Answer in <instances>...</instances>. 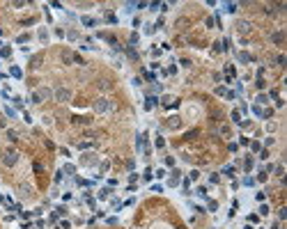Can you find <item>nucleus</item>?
<instances>
[{
  "label": "nucleus",
  "mask_w": 287,
  "mask_h": 229,
  "mask_svg": "<svg viewBox=\"0 0 287 229\" xmlns=\"http://www.w3.org/2000/svg\"><path fill=\"white\" fill-rule=\"evenodd\" d=\"M92 108H94L96 114H108V112L115 110V103L110 101V99H106V96H99L94 103H92Z\"/></svg>",
  "instance_id": "1"
},
{
  "label": "nucleus",
  "mask_w": 287,
  "mask_h": 229,
  "mask_svg": "<svg viewBox=\"0 0 287 229\" xmlns=\"http://www.w3.org/2000/svg\"><path fill=\"white\" fill-rule=\"evenodd\" d=\"M48 99H53V92L48 87H39V89H35V92L30 94V101H32V103H44V101H48Z\"/></svg>",
  "instance_id": "2"
},
{
  "label": "nucleus",
  "mask_w": 287,
  "mask_h": 229,
  "mask_svg": "<svg viewBox=\"0 0 287 229\" xmlns=\"http://www.w3.org/2000/svg\"><path fill=\"white\" fill-rule=\"evenodd\" d=\"M53 99H55V101H60V103H69V101H71V89L58 87L55 92H53Z\"/></svg>",
  "instance_id": "3"
},
{
  "label": "nucleus",
  "mask_w": 287,
  "mask_h": 229,
  "mask_svg": "<svg viewBox=\"0 0 287 229\" xmlns=\"http://www.w3.org/2000/svg\"><path fill=\"white\" fill-rule=\"evenodd\" d=\"M2 163H5L7 167L16 165V163H18V154H16V151H5V156H2Z\"/></svg>",
  "instance_id": "4"
},
{
  "label": "nucleus",
  "mask_w": 287,
  "mask_h": 229,
  "mask_svg": "<svg viewBox=\"0 0 287 229\" xmlns=\"http://www.w3.org/2000/svg\"><path fill=\"white\" fill-rule=\"evenodd\" d=\"M237 30L241 32V35H248L253 30V25H250V21H237Z\"/></svg>",
  "instance_id": "5"
},
{
  "label": "nucleus",
  "mask_w": 287,
  "mask_h": 229,
  "mask_svg": "<svg viewBox=\"0 0 287 229\" xmlns=\"http://www.w3.org/2000/svg\"><path fill=\"white\" fill-rule=\"evenodd\" d=\"M18 193H21V197H32V188L30 186H21Z\"/></svg>",
  "instance_id": "6"
},
{
  "label": "nucleus",
  "mask_w": 287,
  "mask_h": 229,
  "mask_svg": "<svg viewBox=\"0 0 287 229\" xmlns=\"http://www.w3.org/2000/svg\"><path fill=\"white\" fill-rule=\"evenodd\" d=\"M168 126H170V128H179V126H182V119H179V117H170V119H168Z\"/></svg>",
  "instance_id": "7"
},
{
  "label": "nucleus",
  "mask_w": 287,
  "mask_h": 229,
  "mask_svg": "<svg viewBox=\"0 0 287 229\" xmlns=\"http://www.w3.org/2000/svg\"><path fill=\"white\" fill-rule=\"evenodd\" d=\"M80 163H83V165H94L96 158L92 156V154H87V156H83V158H80Z\"/></svg>",
  "instance_id": "8"
},
{
  "label": "nucleus",
  "mask_w": 287,
  "mask_h": 229,
  "mask_svg": "<svg viewBox=\"0 0 287 229\" xmlns=\"http://www.w3.org/2000/svg\"><path fill=\"white\" fill-rule=\"evenodd\" d=\"M283 39H285L283 32H273V35H271V41H273V44H283Z\"/></svg>",
  "instance_id": "9"
},
{
  "label": "nucleus",
  "mask_w": 287,
  "mask_h": 229,
  "mask_svg": "<svg viewBox=\"0 0 287 229\" xmlns=\"http://www.w3.org/2000/svg\"><path fill=\"white\" fill-rule=\"evenodd\" d=\"M154 106H158V99H156V96H149L147 103H145V108H147V110H152Z\"/></svg>",
  "instance_id": "10"
},
{
  "label": "nucleus",
  "mask_w": 287,
  "mask_h": 229,
  "mask_svg": "<svg viewBox=\"0 0 287 229\" xmlns=\"http://www.w3.org/2000/svg\"><path fill=\"white\" fill-rule=\"evenodd\" d=\"M71 122H74V124H90V119H87V117H78V114H76V117H71Z\"/></svg>",
  "instance_id": "11"
},
{
  "label": "nucleus",
  "mask_w": 287,
  "mask_h": 229,
  "mask_svg": "<svg viewBox=\"0 0 287 229\" xmlns=\"http://www.w3.org/2000/svg\"><path fill=\"white\" fill-rule=\"evenodd\" d=\"M237 7H239L237 2H227V5H225V12H230V14H234V12H237Z\"/></svg>",
  "instance_id": "12"
},
{
  "label": "nucleus",
  "mask_w": 287,
  "mask_h": 229,
  "mask_svg": "<svg viewBox=\"0 0 287 229\" xmlns=\"http://www.w3.org/2000/svg\"><path fill=\"white\" fill-rule=\"evenodd\" d=\"M177 183H179V172L175 170V172H172V176H170V186H177Z\"/></svg>",
  "instance_id": "13"
},
{
  "label": "nucleus",
  "mask_w": 287,
  "mask_h": 229,
  "mask_svg": "<svg viewBox=\"0 0 287 229\" xmlns=\"http://www.w3.org/2000/svg\"><path fill=\"white\" fill-rule=\"evenodd\" d=\"M223 174H225V176H230V179H232V176H234V167H232V165H227V167L223 170Z\"/></svg>",
  "instance_id": "14"
},
{
  "label": "nucleus",
  "mask_w": 287,
  "mask_h": 229,
  "mask_svg": "<svg viewBox=\"0 0 287 229\" xmlns=\"http://www.w3.org/2000/svg\"><path fill=\"white\" fill-rule=\"evenodd\" d=\"M96 87H101V89H110V83H108V80H99V83H96Z\"/></svg>",
  "instance_id": "15"
},
{
  "label": "nucleus",
  "mask_w": 287,
  "mask_h": 229,
  "mask_svg": "<svg viewBox=\"0 0 287 229\" xmlns=\"http://www.w3.org/2000/svg\"><path fill=\"white\" fill-rule=\"evenodd\" d=\"M80 21H83L85 25H96V21H94V18H90V16H83Z\"/></svg>",
  "instance_id": "16"
},
{
  "label": "nucleus",
  "mask_w": 287,
  "mask_h": 229,
  "mask_svg": "<svg viewBox=\"0 0 287 229\" xmlns=\"http://www.w3.org/2000/svg\"><path fill=\"white\" fill-rule=\"evenodd\" d=\"M7 138H9V140H18V133L14 131V128H9V131H7Z\"/></svg>",
  "instance_id": "17"
},
{
  "label": "nucleus",
  "mask_w": 287,
  "mask_h": 229,
  "mask_svg": "<svg viewBox=\"0 0 287 229\" xmlns=\"http://www.w3.org/2000/svg\"><path fill=\"white\" fill-rule=\"evenodd\" d=\"M90 147H94V142H78V149H90Z\"/></svg>",
  "instance_id": "18"
},
{
  "label": "nucleus",
  "mask_w": 287,
  "mask_h": 229,
  "mask_svg": "<svg viewBox=\"0 0 287 229\" xmlns=\"http://www.w3.org/2000/svg\"><path fill=\"white\" fill-rule=\"evenodd\" d=\"M12 76H14V78H21L23 73H21V69H18V67H12Z\"/></svg>",
  "instance_id": "19"
},
{
  "label": "nucleus",
  "mask_w": 287,
  "mask_h": 229,
  "mask_svg": "<svg viewBox=\"0 0 287 229\" xmlns=\"http://www.w3.org/2000/svg\"><path fill=\"white\" fill-rule=\"evenodd\" d=\"M239 62H250V55L248 53H239Z\"/></svg>",
  "instance_id": "20"
},
{
  "label": "nucleus",
  "mask_w": 287,
  "mask_h": 229,
  "mask_svg": "<svg viewBox=\"0 0 287 229\" xmlns=\"http://www.w3.org/2000/svg\"><path fill=\"white\" fill-rule=\"evenodd\" d=\"M257 103H269V96H267V94H260V96H257Z\"/></svg>",
  "instance_id": "21"
},
{
  "label": "nucleus",
  "mask_w": 287,
  "mask_h": 229,
  "mask_svg": "<svg viewBox=\"0 0 287 229\" xmlns=\"http://www.w3.org/2000/svg\"><path fill=\"white\" fill-rule=\"evenodd\" d=\"M99 170H101V172H108V170H110V163H108V160H104V163H101V167H99Z\"/></svg>",
  "instance_id": "22"
},
{
  "label": "nucleus",
  "mask_w": 287,
  "mask_h": 229,
  "mask_svg": "<svg viewBox=\"0 0 287 229\" xmlns=\"http://www.w3.org/2000/svg\"><path fill=\"white\" fill-rule=\"evenodd\" d=\"M216 94H218V96H225L227 89H225V87H216Z\"/></svg>",
  "instance_id": "23"
},
{
  "label": "nucleus",
  "mask_w": 287,
  "mask_h": 229,
  "mask_svg": "<svg viewBox=\"0 0 287 229\" xmlns=\"http://www.w3.org/2000/svg\"><path fill=\"white\" fill-rule=\"evenodd\" d=\"M64 172H67V174H74V172H76V167H74V165H64Z\"/></svg>",
  "instance_id": "24"
},
{
  "label": "nucleus",
  "mask_w": 287,
  "mask_h": 229,
  "mask_svg": "<svg viewBox=\"0 0 287 229\" xmlns=\"http://www.w3.org/2000/svg\"><path fill=\"white\" fill-rule=\"evenodd\" d=\"M232 122H237V124H241V117H239V112H237V110H234V112H232Z\"/></svg>",
  "instance_id": "25"
},
{
  "label": "nucleus",
  "mask_w": 287,
  "mask_h": 229,
  "mask_svg": "<svg viewBox=\"0 0 287 229\" xmlns=\"http://www.w3.org/2000/svg\"><path fill=\"white\" fill-rule=\"evenodd\" d=\"M108 195H110V190H108V188H104V190H101V193H99V197H101V199H106V197H108Z\"/></svg>",
  "instance_id": "26"
},
{
  "label": "nucleus",
  "mask_w": 287,
  "mask_h": 229,
  "mask_svg": "<svg viewBox=\"0 0 287 229\" xmlns=\"http://www.w3.org/2000/svg\"><path fill=\"white\" fill-rule=\"evenodd\" d=\"M278 218H280V220H285V218H287V209H280V211H278Z\"/></svg>",
  "instance_id": "27"
},
{
  "label": "nucleus",
  "mask_w": 287,
  "mask_h": 229,
  "mask_svg": "<svg viewBox=\"0 0 287 229\" xmlns=\"http://www.w3.org/2000/svg\"><path fill=\"white\" fill-rule=\"evenodd\" d=\"M129 57H131V60H138V53H136L133 48H129Z\"/></svg>",
  "instance_id": "28"
},
{
  "label": "nucleus",
  "mask_w": 287,
  "mask_h": 229,
  "mask_svg": "<svg viewBox=\"0 0 287 229\" xmlns=\"http://www.w3.org/2000/svg\"><path fill=\"white\" fill-rule=\"evenodd\" d=\"M267 213H269V206H267V204H264V206H260V215H267Z\"/></svg>",
  "instance_id": "29"
},
{
  "label": "nucleus",
  "mask_w": 287,
  "mask_h": 229,
  "mask_svg": "<svg viewBox=\"0 0 287 229\" xmlns=\"http://www.w3.org/2000/svg\"><path fill=\"white\" fill-rule=\"evenodd\" d=\"M244 183H246V186H253V183H255V179H253V176H246Z\"/></svg>",
  "instance_id": "30"
},
{
  "label": "nucleus",
  "mask_w": 287,
  "mask_h": 229,
  "mask_svg": "<svg viewBox=\"0 0 287 229\" xmlns=\"http://www.w3.org/2000/svg\"><path fill=\"white\" fill-rule=\"evenodd\" d=\"M255 85H257L260 89H264V85H267V83H264V78H257V83H255Z\"/></svg>",
  "instance_id": "31"
}]
</instances>
